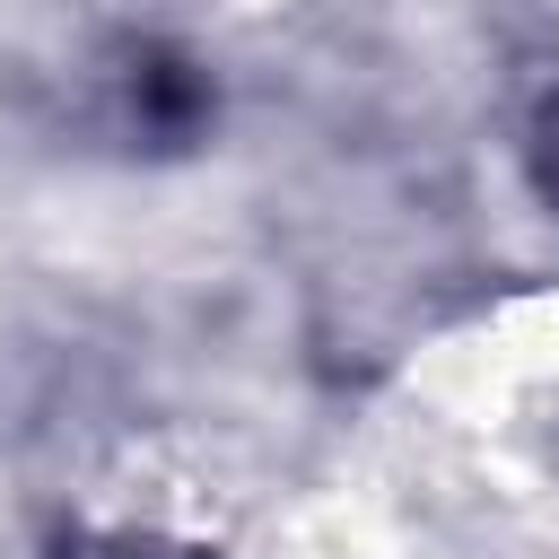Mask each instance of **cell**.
<instances>
[{"instance_id": "6da1fadb", "label": "cell", "mask_w": 559, "mask_h": 559, "mask_svg": "<svg viewBox=\"0 0 559 559\" xmlns=\"http://www.w3.org/2000/svg\"><path fill=\"white\" fill-rule=\"evenodd\" d=\"M550 192H559V114H550Z\"/></svg>"}]
</instances>
